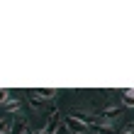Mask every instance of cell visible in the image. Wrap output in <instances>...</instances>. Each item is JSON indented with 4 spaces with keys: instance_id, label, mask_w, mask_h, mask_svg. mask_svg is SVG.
<instances>
[{
    "instance_id": "cell-5",
    "label": "cell",
    "mask_w": 134,
    "mask_h": 134,
    "mask_svg": "<svg viewBox=\"0 0 134 134\" xmlns=\"http://www.w3.org/2000/svg\"><path fill=\"white\" fill-rule=\"evenodd\" d=\"M93 132L95 134H117V129L112 124H93Z\"/></svg>"
},
{
    "instance_id": "cell-4",
    "label": "cell",
    "mask_w": 134,
    "mask_h": 134,
    "mask_svg": "<svg viewBox=\"0 0 134 134\" xmlns=\"http://www.w3.org/2000/svg\"><path fill=\"white\" fill-rule=\"evenodd\" d=\"M120 115H122V110L117 107V105H110V107H105V112H102V117H105V120H107L110 124H112V122H115Z\"/></svg>"
},
{
    "instance_id": "cell-3",
    "label": "cell",
    "mask_w": 134,
    "mask_h": 134,
    "mask_svg": "<svg viewBox=\"0 0 134 134\" xmlns=\"http://www.w3.org/2000/svg\"><path fill=\"white\" fill-rule=\"evenodd\" d=\"M34 95H37V98H42V100H54V98L59 95V90H56V88H37V90H34Z\"/></svg>"
},
{
    "instance_id": "cell-6",
    "label": "cell",
    "mask_w": 134,
    "mask_h": 134,
    "mask_svg": "<svg viewBox=\"0 0 134 134\" xmlns=\"http://www.w3.org/2000/svg\"><path fill=\"white\" fill-rule=\"evenodd\" d=\"M124 105H134V88H129V90H124Z\"/></svg>"
},
{
    "instance_id": "cell-1",
    "label": "cell",
    "mask_w": 134,
    "mask_h": 134,
    "mask_svg": "<svg viewBox=\"0 0 134 134\" xmlns=\"http://www.w3.org/2000/svg\"><path fill=\"white\" fill-rule=\"evenodd\" d=\"M64 124L68 127V132H73V134H83L85 129H88V124H85L83 120H78V117H73V115H68L64 120Z\"/></svg>"
},
{
    "instance_id": "cell-7",
    "label": "cell",
    "mask_w": 134,
    "mask_h": 134,
    "mask_svg": "<svg viewBox=\"0 0 134 134\" xmlns=\"http://www.w3.org/2000/svg\"><path fill=\"white\" fill-rule=\"evenodd\" d=\"M5 110H7V112H12V110H20V100H7V102H5Z\"/></svg>"
},
{
    "instance_id": "cell-9",
    "label": "cell",
    "mask_w": 134,
    "mask_h": 134,
    "mask_svg": "<svg viewBox=\"0 0 134 134\" xmlns=\"http://www.w3.org/2000/svg\"><path fill=\"white\" fill-rule=\"evenodd\" d=\"M29 102H32V107L37 110V107H42V102H44V100H42V98H37L34 93H29Z\"/></svg>"
},
{
    "instance_id": "cell-2",
    "label": "cell",
    "mask_w": 134,
    "mask_h": 134,
    "mask_svg": "<svg viewBox=\"0 0 134 134\" xmlns=\"http://www.w3.org/2000/svg\"><path fill=\"white\" fill-rule=\"evenodd\" d=\"M59 112L56 110H51V115H49V122H46V127H44V132L46 134H56V127H59Z\"/></svg>"
},
{
    "instance_id": "cell-14",
    "label": "cell",
    "mask_w": 134,
    "mask_h": 134,
    "mask_svg": "<svg viewBox=\"0 0 134 134\" xmlns=\"http://www.w3.org/2000/svg\"><path fill=\"white\" fill-rule=\"evenodd\" d=\"M83 134H85V132H83Z\"/></svg>"
},
{
    "instance_id": "cell-11",
    "label": "cell",
    "mask_w": 134,
    "mask_h": 134,
    "mask_svg": "<svg viewBox=\"0 0 134 134\" xmlns=\"http://www.w3.org/2000/svg\"><path fill=\"white\" fill-rule=\"evenodd\" d=\"M56 134H68V127H66V124H64V122H61V124H59V127H56Z\"/></svg>"
},
{
    "instance_id": "cell-10",
    "label": "cell",
    "mask_w": 134,
    "mask_h": 134,
    "mask_svg": "<svg viewBox=\"0 0 134 134\" xmlns=\"http://www.w3.org/2000/svg\"><path fill=\"white\" fill-rule=\"evenodd\" d=\"M7 95H10V90H5V88H0V105L7 100Z\"/></svg>"
},
{
    "instance_id": "cell-13",
    "label": "cell",
    "mask_w": 134,
    "mask_h": 134,
    "mask_svg": "<svg viewBox=\"0 0 134 134\" xmlns=\"http://www.w3.org/2000/svg\"><path fill=\"white\" fill-rule=\"evenodd\" d=\"M37 134H46V132H44V129H39V132H37Z\"/></svg>"
},
{
    "instance_id": "cell-12",
    "label": "cell",
    "mask_w": 134,
    "mask_h": 134,
    "mask_svg": "<svg viewBox=\"0 0 134 134\" xmlns=\"http://www.w3.org/2000/svg\"><path fill=\"white\" fill-rule=\"evenodd\" d=\"M124 134H134V124H129V127L124 129Z\"/></svg>"
},
{
    "instance_id": "cell-8",
    "label": "cell",
    "mask_w": 134,
    "mask_h": 134,
    "mask_svg": "<svg viewBox=\"0 0 134 134\" xmlns=\"http://www.w3.org/2000/svg\"><path fill=\"white\" fill-rule=\"evenodd\" d=\"M10 127H12L10 120H0V134H7V132H10Z\"/></svg>"
}]
</instances>
